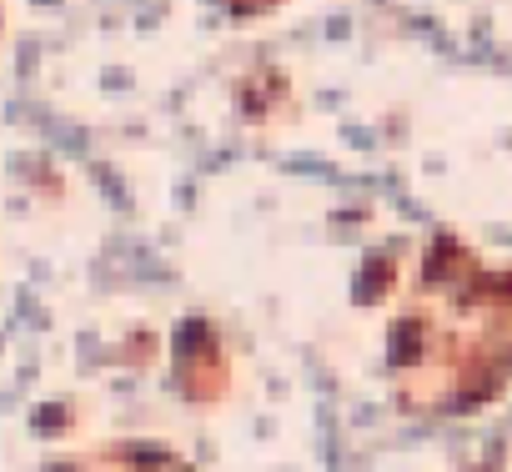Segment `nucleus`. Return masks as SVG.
I'll use <instances>...</instances> for the list:
<instances>
[{"mask_svg":"<svg viewBox=\"0 0 512 472\" xmlns=\"http://www.w3.org/2000/svg\"><path fill=\"white\" fill-rule=\"evenodd\" d=\"M452 307L472 332V342L482 347V357L512 387V267H482L472 287L452 292Z\"/></svg>","mask_w":512,"mask_h":472,"instance_id":"obj_1","label":"nucleus"},{"mask_svg":"<svg viewBox=\"0 0 512 472\" xmlns=\"http://www.w3.org/2000/svg\"><path fill=\"white\" fill-rule=\"evenodd\" d=\"M171 382L196 407H211L231 392V352L211 322H181L171 347Z\"/></svg>","mask_w":512,"mask_h":472,"instance_id":"obj_2","label":"nucleus"},{"mask_svg":"<svg viewBox=\"0 0 512 472\" xmlns=\"http://www.w3.org/2000/svg\"><path fill=\"white\" fill-rule=\"evenodd\" d=\"M51 472H196V467L161 442H111L86 457L51 462Z\"/></svg>","mask_w":512,"mask_h":472,"instance_id":"obj_3","label":"nucleus"}]
</instances>
